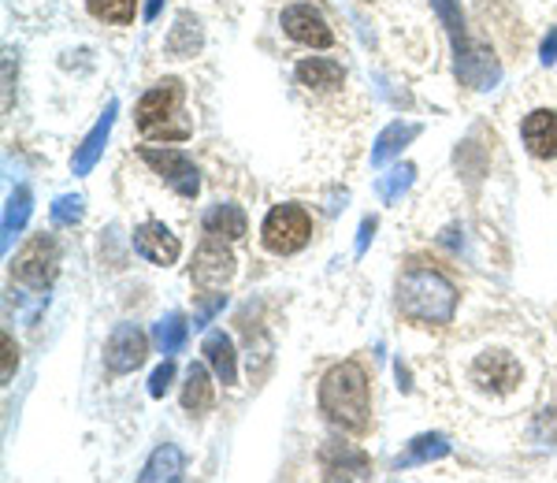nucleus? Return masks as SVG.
Listing matches in <instances>:
<instances>
[{
  "label": "nucleus",
  "instance_id": "26",
  "mask_svg": "<svg viewBox=\"0 0 557 483\" xmlns=\"http://www.w3.org/2000/svg\"><path fill=\"white\" fill-rule=\"evenodd\" d=\"M134 0H86V12L101 23L112 26H131L134 23Z\"/></svg>",
  "mask_w": 557,
  "mask_h": 483
},
{
  "label": "nucleus",
  "instance_id": "14",
  "mask_svg": "<svg viewBox=\"0 0 557 483\" xmlns=\"http://www.w3.org/2000/svg\"><path fill=\"white\" fill-rule=\"evenodd\" d=\"M115 112H120V101H108V109L101 120L94 123V131L83 138V146H75V157H71V172L78 178L89 175L97 168V160L104 157V146H108V134L115 127Z\"/></svg>",
  "mask_w": 557,
  "mask_h": 483
},
{
  "label": "nucleus",
  "instance_id": "33",
  "mask_svg": "<svg viewBox=\"0 0 557 483\" xmlns=\"http://www.w3.org/2000/svg\"><path fill=\"white\" fill-rule=\"evenodd\" d=\"M539 60H543L546 67H550L554 60H557V26H554L550 34H546V38H543V49H539Z\"/></svg>",
  "mask_w": 557,
  "mask_h": 483
},
{
  "label": "nucleus",
  "instance_id": "30",
  "mask_svg": "<svg viewBox=\"0 0 557 483\" xmlns=\"http://www.w3.org/2000/svg\"><path fill=\"white\" fill-rule=\"evenodd\" d=\"M0 346H4V369H0V380L4 383H12V375H15V364H20V350H15V338L8 335H0Z\"/></svg>",
  "mask_w": 557,
  "mask_h": 483
},
{
  "label": "nucleus",
  "instance_id": "4",
  "mask_svg": "<svg viewBox=\"0 0 557 483\" xmlns=\"http://www.w3.org/2000/svg\"><path fill=\"white\" fill-rule=\"evenodd\" d=\"M309 238H312V216L301 205H275L264 216V227H260V242L275 257L298 253V249L309 246Z\"/></svg>",
  "mask_w": 557,
  "mask_h": 483
},
{
  "label": "nucleus",
  "instance_id": "2",
  "mask_svg": "<svg viewBox=\"0 0 557 483\" xmlns=\"http://www.w3.org/2000/svg\"><path fill=\"white\" fill-rule=\"evenodd\" d=\"M320 413L343 432L361 435L368 432L372 420V391H368V375L357 361L335 364L320 380Z\"/></svg>",
  "mask_w": 557,
  "mask_h": 483
},
{
  "label": "nucleus",
  "instance_id": "28",
  "mask_svg": "<svg viewBox=\"0 0 557 483\" xmlns=\"http://www.w3.org/2000/svg\"><path fill=\"white\" fill-rule=\"evenodd\" d=\"M86 212V201L78 198V194H60L57 201H52V220L60 223V227H75L78 220H83Z\"/></svg>",
  "mask_w": 557,
  "mask_h": 483
},
{
  "label": "nucleus",
  "instance_id": "27",
  "mask_svg": "<svg viewBox=\"0 0 557 483\" xmlns=\"http://www.w3.org/2000/svg\"><path fill=\"white\" fill-rule=\"evenodd\" d=\"M412 178H417V168H412V164H394L391 172L380 175V198L383 201H398L401 194L412 186Z\"/></svg>",
  "mask_w": 557,
  "mask_h": 483
},
{
  "label": "nucleus",
  "instance_id": "1",
  "mask_svg": "<svg viewBox=\"0 0 557 483\" xmlns=\"http://www.w3.org/2000/svg\"><path fill=\"white\" fill-rule=\"evenodd\" d=\"M398 309L417 327H446L457 312V286L438 268L409 264L398 280Z\"/></svg>",
  "mask_w": 557,
  "mask_h": 483
},
{
  "label": "nucleus",
  "instance_id": "32",
  "mask_svg": "<svg viewBox=\"0 0 557 483\" xmlns=\"http://www.w3.org/2000/svg\"><path fill=\"white\" fill-rule=\"evenodd\" d=\"M372 235H375V216H364V220H361V231H357V257H361L364 249H368V242H372Z\"/></svg>",
  "mask_w": 557,
  "mask_h": 483
},
{
  "label": "nucleus",
  "instance_id": "12",
  "mask_svg": "<svg viewBox=\"0 0 557 483\" xmlns=\"http://www.w3.org/2000/svg\"><path fill=\"white\" fill-rule=\"evenodd\" d=\"M278 23H283L286 38H294L298 45H309V49H331V45H335V34H331L327 20H323V15L312 4H290V8H283Z\"/></svg>",
  "mask_w": 557,
  "mask_h": 483
},
{
  "label": "nucleus",
  "instance_id": "17",
  "mask_svg": "<svg viewBox=\"0 0 557 483\" xmlns=\"http://www.w3.org/2000/svg\"><path fill=\"white\" fill-rule=\"evenodd\" d=\"M201 227H205V235L238 242V238H246L249 220H246V212H242L235 201H220V205H209V209H205Z\"/></svg>",
  "mask_w": 557,
  "mask_h": 483
},
{
  "label": "nucleus",
  "instance_id": "18",
  "mask_svg": "<svg viewBox=\"0 0 557 483\" xmlns=\"http://www.w3.org/2000/svg\"><path fill=\"white\" fill-rule=\"evenodd\" d=\"M294 78L305 89H338L346 83V71L335 60H323V57H305L298 67H294Z\"/></svg>",
  "mask_w": 557,
  "mask_h": 483
},
{
  "label": "nucleus",
  "instance_id": "24",
  "mask_svg": "<svg viewBox=\"0 0 557 483\" xmlns=\"http://www.w3.org/2000/svg\"><path fill=\"white\" fill-rule=\"evenodd\" d=\"M30 212H34V194H30V186H15V194H12V198H8V205H4V249L12 246V238L26 227Z\"/></svg>",
  "mask_w": 557,
  "mask_h": 483
},
{
  "label": "nucleus",
  "instance_id": "7",
  "mask_svg": "<svg viewBox=\"0 0 557 483\" xmlns=\"http://www.w3.org/2000/svg\"><path fill=\"white\" fill-rule=\"evenodd\" d=\"M190 280H194L197 290H205V294L223 290V286L235 280V253H231L227 238L209 235V238L201 242V246H197Z\"/></svg>",
  "mask_w": 557,
  "mask_h": 483
},
{
  "label": "nucleus",
  "instance_id": "9",
  "mask_svg": "<svg viewBox=\"0 0 557 483\" xmlns=\"http://www.w3.org/2000/svg\"><path fill=\"white\" fill-rule=\"evenodd\" d=\"M178 104H183V86H178L175 78H164V83L146 89L141 101H138V109H134L138 131L141 134H160L164 131V123L178 115Z\"/></svg>",
  "mask_w": 557,
  "mask_h": 483
},
{
  "label": "nucleus",
  "instance_id": "29",
  "mask_svg": "<svg viewBox=\"0 0 557 483\" xmlns=\"http://www.w3.org/2000/svg\"><path fill=\"white\" fill-rule=\"evenodd\" d=\"M172 383H175V361H164V364H157L149 375V395L152 398H164L168 391H172Z\"/></svg>",
  "mask_w": 557,
  "mask_h": 483
},
{
  "label": "nucleus",
  "instance_id": "21",
  "mask_svg": "<svg viewBox=\"0 0 557 483\" xmlns=\"http://www.w3.org/2000/svg\"><path fill=\"white\" fill-rule=\"evenodd\" d=\"M186 472V458L183 450H178L175 443H164L152 450V458L146 461V469H141V480L146 483H157V480H178Z\"/></svg>",
  "mask_w": 557,
  "mask_h": 483
},
{
  "label": "nucleus",
  "instance_id": "22",
  "mask_svg": "<svg viewBox=\"0 0 557 483\" xmlns=\"http://www.w3.org/2000/svg\"><path fill=\"white\" fill-rule=\"evenodd\" d=\"M212 375L205 364H190V372H186V383H183V409L186 413H205V409H212Z\"/></svg>",
  "mask_w": 557,
  "mask_h": 483
},
{
  "label": "nucleus",
  "instance_id": "16",
  "mask_svg": "<svg viewBox=\"0 0 557 483\" xmlns=\"http://www.w3.org/2000/svg\"><path fill=\"white\" fill-rule=\"evenodd\" d=\"M201 354H205V361H209V369L215 372V380H220L223 387H235L238 383V357H235V343H231L227 331H209V335H205Z\"/></svg>",
  "mask_w": 557,
  "mask_h": 483
},
{
  "label": "nucleus",
  "instance_id": "11",
  "mask_svg": "<svg viewBox=\"0 0 557 483\" xmlns=\"http://www.w3.org/2000/svg\"><path fill=\"white\" fill-rule=\"evenodd\" d=\"M323 480H372V461L361 446L346 439H327L320 446Z\"/></svg>",
  "mask_w": 557,
  "mask_h": 483
},
{
  "label": "nucleus",
  "instance_id": "25",
  "mask_svg": "<svg viewBox=\"0 0 557 483\" xmlns=\"http://www.w3.org/2000/svg\"><path fill=\"white\" fill-rule=\"evenodd\" d=\"M186 335H190V324H186L183 312H168V317L152 327V338H157L160 354H178L186 343Z\"/></svg>",
  "mask_w": 557,
  "mask_h": 483
},
{
  "label": "nucleus",
  "instance_id": "6",
  "mask_svg": "<svg viewBox=\"0 0 557 483\" xmlns=\"http://www.w3.org/2000/svg\"><path fill=\"white\" fill-rule=\"evenodd\" d=\"M138 157L146 160L168 186H172L178 198H197V194H201V172H197V164L183 153V149L146 146V149H138Z\"/></svg>",
  "mask_w": 557,
  "mask_h": 483
},
{
  "label": "nucleus",
  "instance_id": "15",
  "mask_svg": "<svg viewBox=\"0 0 557 483\" xmlns=\"http://www.w3.org/2000/svg\"><path fill=\"white\" fill-rule=\"evenodd\" d=\"M520 138H524L528 153L539 160H557V112L535 109L520 123Z\"/></svg>",
  "mask_w": 557,
  "mask_h": 483
},
{
  "label": "nucleus",
  "instance_id": "20",
  "mask_svg": "<svg viewBox=\"0 0 557 483\" xmlns=\"http://www.w3.org/2000/svg\"><path fill=\"white\" fill-rule=\"evenodd\" d=\"M412 138H420V123H401L398 120V123H391V127H383V134L372 146V164L375 168L391 164L394 157H401V149H406Z\"/></svg>",
  "mask_w": 557,
  "mask_h": 483
},
{
  "label": "nucleus",
  "instance_id": "31",
  "mask_svg": "<svg viewBox=\"0 0 557 483\" xmlns=\"http://www.w3.org/2000/svg\"><path fill=\"white\" fill-rule=\"evenodd\" d=\"M223 306H227V294H212L209 301H201V309H197V317H194V327H205Z\"/></svg>",
  "mask_w": 557,
  "mask_h": 483
},
{
  "label": "nucleus",
  "instance_id": "23",
  "mask_svg": "<svg viewBox=\"0 0 557 483\" xmlns=\"http://www.w3.org/2000/svg\"><path fill=\"white\" fill-rule=\"evenodd\" d=\"M450 454V439L446 435H438V432H431V435H417V439L409 443V450L398 458V469H409V465H428V461H438V458H446Z\"/></svg>",
  "mask_w": 557,
  "mask_h": 483
},
{
  "label": "nucleus",
  "instance_id": "10",
  "mask_svg": "<svg viewBox=\"0 0 557 483\" xmlns=\"http://www.w3.org/2000/svg\"><path fill=\"white\" fill-rule=\"evenodd\" d=\"M149 357V338L138 324H120L104 343V369L112 375H127L141 369Z\"/></svg>",
  "mask_w": 557,
  "mask_h": 483
},
{
  "label": "nucleus",
  "instance_id": "8",
  "mask_svg": "<svg viewBox=\"0 0 557 483\" xmlns=\"http://www.w3.org/2000/svg\"><path fill=\"white\" fill-rule=\"evenodd\" d=\"M472 383L483 391V395H513L520 387V380H524V369H520V361L513 354L506 350H483L480 357L472 361Z\"/></svg>",
  "mask_w": 557,
  "mask_h": 483
},
{
  "label": "nucleus",
  "instance_id": "3",
  "mask_svg": "<svg viewBox=\"0 0 557 483\" xmlns=\"http://www.w3.org/2000/svg\"><path fill=\"white\" fill-rule=\"evenodd\" d=\"M435 4V15L438 23L446 26L450 34V45H454V60H457V78L472 89H494L502 78V67L494 60V52L487 45H475L469 38V26H465V12L457 0H431Z\"/></svg>",
  "mask_w": 557,
  "mask_h": 483
},
{
  "label": "nucleus",
  "instance_id": "5",
  "mask_svg": "<svg viewBox=\"0 0 557 483\" xmlns=\"http://www.w3.org/2000/svg\"><path fill=\"white\" fill-rule=\"evenodd\" d=\"M60 275V246L52 235H34L12 261V280L30 290H49Z\"/></svg>",
  "mask_w": 557,
  "mask_h": 483
},
{
  "label": "nucleus",
  "instance_id": "34",
  "mask_svg": "<svg viewBox=\"0 0 557 483\" xmlns=\"http://www.w3.org/2000/svg\"><path fill=\"white\" fill-rule=\"evenodd\" d=\"M160 8H164V0H146V20H149V23L160 15Z\"/></svg>",
  "mask_w": 557,
  "mask_h": 483
},
{
  "label": "nucleus",
  "instance_id": "13",
  "mask_svg": "<svg viewBox=\"0 0 557 483\" xmlns=\"http://www.w3.org/2000/svg\"><path fill=\"white\" fill-rule=\"evenodd\" d=\"M134 253L146 257L157 268H172L178 261V253H183V242L160 220H146L141 227H134Z\"/></svg>",
  "mask_w": 557,
  "mask_h": 483
},
{
  "label": "nucleus",
  "instance_id": "19",
  "mask_svg": "<svg viewBox=\"0 0 557 483\" xmlns=\"http://www.w3.org/2000/svg\"><path fill=\"white\" fill-rule=\"evenodd\" d=\"M201 45H205V34H201V23H197V15H190V12L175 15V26H172V34H168V41H164L168 57L190 60V57L201 52Z\"/></svg>",
  "mask_w": 557,
  "mask_h": 483
}]
</instances>
